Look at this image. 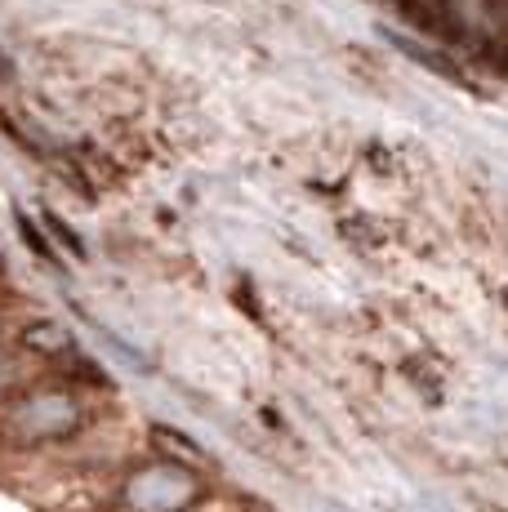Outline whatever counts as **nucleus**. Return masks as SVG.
<instances>
[{
  "label": "nucleus",
  "instance_id": "nucleus-1",
  "mask_svg": "<svg viewBox=\"0 0 508 512\" xmlns=\"http://www.w3.org/2000/svg\"><path fill=\"white\" fill-rule=\"evenodd\" d=\"M5 423H14V428L27 432L32 441L63 437V432L76 428V410H72V401L67 397H32V401H23L18 410H9Z\"/></svg>",
  "mask_w": 508,
  "mask_h": 512
},
{
  "label": "nucleus",
  "instance_id": "nucleus-2",
  "mask_svg": "<svg viewBox=\"0 0 508 512\" xmlns=\"http://www.w3.org/2000/svg\"><path fill=\"white\" fill-rule=\"evenodd\" d=\"M14 223H18V232H23V241H27V250L36 254V259H45V263H58V254H54V245H50V236H45L41 228H36L32 219H27L23 210L14 214Z\"/></svg>",
  "mask_w": 508,
  "mask_h": 512
},
{
  "label": "nucleus",
  "instance_id": "nucleus-3",
  "mask_svg": "<svg viewBox=\"0 0 508 512\" xmlns=\"http://www.w3.org/2000/svg\"><path fill=\"white\" fill-rule=\"evenodd\" d=\"M41 223H45V228H50V232H54V241H63V245H67V250H72V254H76V259H85V241H81V236H76L72 228H67V223H63V219H58V214H54V210H45V214H41Z\"/></svg>",
  "mask_w": 508,
  "mask_h": 512
},
{
  "label": "nucleus",
  "instance_id": "nucleus-4",
  "mask_svg": "<svg viewBox=\"0 0 508 512\" xmlns=\"http://www.w3.org/2000/svg\"><path fill=\"white\" fill-rule=\"evenodd\" d=\"M14 379H18V361L9 357L5 348H0V392H5V388H9V383H14Z\"/></svg>",
  "mask_w": 508,
  "mask_h": 512
},
{
  "label": "nucleus",
  "instance_id": "nucleus-5",
  "mask_svg": "<svg viewBox=\"0 0 508 512\" xmlns=\"http://www.w3.org/2000/svg\"><path fill=\"white\" fill-rule=\"evenodd\" d=\"M0 76H9V58H0Z\"/></svg>",
  "mask_w": 508,
  "mask_h": 512
}]
</instances>
